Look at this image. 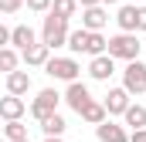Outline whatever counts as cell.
Masks as SVG:
<instances>
[{"mask_svg": "<svg viewBox=\"0 0 146 142\" xmlns=\"http://www.w3.org/2000/svg\"><path fill=\"white\" fill-rule=\"evenodd\" d=\"M139 51H143V44H139V37L133 34V31H119V34H112L109 44H106V54H112L115 61H136Z\"/></svg>", "mask_w": 146, "mask_h": 142, "instance_id": "obj_1", "label": "cell"}, {"mask_svg": "<svg viewBox=\"0 0 146 142\" xmlns=\"http://www.w3.org/2000/svg\"><path fill=\"white\" fill-rule=\"evenodd\" d=\"M68 31H72V20L54 17V14L48 10V17H44V24H41V44H48L51 51H58V47H65Z\"/></svg>", "mask_w": 146, "mask_h": 142, "instance_id": "obj_2", "label": "cell"}, {"mask_svg": "<svg viewBox=\"0 0 146 142\" xmlns=\"http://www.w3.org/2000/svg\"><path fill=\"white\" fill-rule=\"evenodd\" d=\"M44 71L54 78V81H78V74H82V64L75 61V58H58V54H51L48 58V64H44Z\"/></svg>", "mask_w": 146, "mask_h": 142, "instance_id": "obj_3", "label": "cell"}, {"mask_svg": "<svg viewBox=\"0 0 146 142\" xmlns=\"http://www.w3.org/2000/svg\"><path fill=\"white\" fill-rule=\"evenodd\" d=\"M58 105H61V95H58L54 88H41V91H37V98L27 105V112H31V118H34V122H41V118H48L51 112H58Z\"/></svg>", "mask_w": 146, "mask_h": 142, "instance_id": "obj_4", "label": "cell"}, {"mask_svg": "<svg viewBox=\"0 0 146 142\" xmlns=\"http://www.w3.org/2000/svg\"><path fill=\"white\" fill-rule=\"evenodd\" d=\"M122 88L129 95H146V64L139 58L126 61V68H122Z\"/></svg>", "mask_w": 146, "mask_h": 142, "instance_id": "obj_5", "label": "cell"}, {"mask_svg": "<svg viewBox=\"0 0 146 142\" xmlns=\"http://www.w3.org/2000/svg\"><path fill=\"white\" fill-rule=\"evenodd\" d=\"M61 102L72 108L75 115L82 112V108L92 102V91H88V85L85 81H68V88H65V95H61Z\"/></svg>", "mask_w": 146, "mask_h": 142, "instance_id": "obj_6", "label": "cell"}, {"mask_svg": "<svg viewBox=\"0 0 146 142\" xmlns=\"http://www.w3.org/2000/svg\"><path fill=\"white\" fill-rule=\"evenodd\" d=\"M112 74H115V58L112 54H95L88 61V78L92 81H109Z\"/></svg>", "mask_w": 146, "mask_h": 142, "instance_id": "obj_7", "label": "cell"}, {"mask_svg": "<svg viewBox=\"0 0 146 142\" xmlns=\"http://www.w3.org/2000/svg\"><path fill=\"white\" fill-rule=\"evenodd\" d=\"M106 24H109V10H106V3L82 7V27H85V31H102Z\"/></svg>", "mask_w": 146, "mask_h": 142, "instance_id": "obj_8", "label": "cell"}, {"mask_svg": "<svg viewBox=\"0 0 146 142\" xmlns=\"http://www.w3.org/2000/svg\"><path fill=\"white\" fill-rule=\"evenodd\" d=\"M24 112H27V102L21 98V95H3L0 98V118L3 122H10V118H24Z\"/></svg>", "mask_w": 146, "mask_h": 142, "instance_id": "obj_9", "label": "cell"}, {"mask_svg": "<svg viewBox=\"0 0 146 142\" xmlns=\"http://www.w3.org/2000/svg\"><path fill=\"white\" fill-rule=\"evenodd\" d=\"M48 58H51V47H48V44H41V41L21 51V61H24L27 68H44V64H48Z\"/></svg>", "mask_w": 146, "mask_h": 142, "instance_id": "obj_10", "label": "cell"}, {"mask_svg": "<svg viewBox=\"0 0 146 142\" xmlns=\"http://www.w3.org/2000/svg\"><path fill=\"white\" fill-rule=\"evenodd\" d=\"M95 139L99 142H129V132L122 129V125H115V122H99L95 125Z\"/></svg>", "mask_w": 146, "mask_h": 142, "instance_id": "obj_11", "label": "cell"}, {"mask_svg": "<svg viewBox=\"0 0 146 142\" xmlns=\"http://www.w3.org/2000/svg\"><path fill=\"white\" fill-rule=\"evenodd\" d=\"M129 98H133V95H129L126 88H109V95L102 98V105H106V112H109V115H122V112H126V105H129Z\"/></svg>", "mask_w": 146, "mask_h": 142, "instance_id": "obj_12", "label": "cell"}, {"mask_svg": "<svg viewBox=\"0 0 146 142\" xmlns=\"http://www.w3.org/2000/svg\"><path fill=\"white\" fill-rule=\"evenodd\" d=\"M7 91L10 95H27L31 91V74L27 71H21V68H14V71H7Z\"/></svg>", "mask_w": 146, "mask_h": 142, "instance_id": "obj_13", "label": "cell"}, {"mask_svg": "<svg viewBox=\"0 0 146 142\" xmlns=\"http://www.w3.org/2000/svg\"><path fill=\"white\" fill-rule=\"evenodd\" d=\"M31 44H37L34 27H27V24H17V27H10V47L24 51V47H31Z\"/></svg>", "mask_w": 146, "mask_h": 142, "instance_id": "obj_14", "label": "cell"}, {"mask_svg": "<svg viewBox=\"0 0 146 142\" xmlns=\"http://www.w3.org/2000/svg\"><path fill=\"white\" fill-rule=\"evenodd\" d=\"M122 122H126L129 129H143L146 125V108L139 105V102H129L126 112H122Z\"/></svg>", "mask_w": 146, "mask_h": 142, "instance_id": "obj_15", "label": "cell"}, {"mask_svg": "<svg viewBox=\"0 0 146 142\" xmlns=\"http://www.w3.org/2000/svg\"><path fill=\"white\" fill-rule=\"evenodd\" d=\"M115 24H119V31H133V34H136V7H133V3H119Z\"/></svg>", "mask_w": 146, "mask_h": 142, "instance_id": "obj_16", "label": "cell"}, {"mask_svg": "<svg viewBox=\"0 0 146 142\" xmlns=\"http://www.w3.org/2000/svg\"><path fill=\"white\" fill-rule=\"evenodd\" d=\"M78 115H82V118H85L88 125H99V122H106V118H109V112H106V105H102V102H95V98H92L88 105L82 108Z\"/></svg>", "mask_w": 146, "mask_h": 142, "instance_id": "obj_17", "label": "cell"}, {"mask_svg": "<svg viewBox=\"0 0 146 142\" xmlns=\"http://www.w3.org/2000/svg\"><path fill=\"white\" fill-rule=\"evenodd\" d=\"M106 44H109V37H102V31H88V41H85V51L82 54H88V58L106 54Z\"/></svg>", "mask_w": 146, "mask_h": 142, "instance_id": "obj_18", "label": "cell"}, {"mask_svg": "<svg viewBox=\"0 0 146 142\" xmlns=\"http://www.w3.org/2000/svg\"><path fill=\"white\" fill-rule=\"evenodd\" d=\"M65 129H68V125H65V118H61L58 112H51L48 118H41V132H44V135H65Z\"/></svg>", "mask_w": 146, "mask_h": 142, "instance_id": "obj_19", "label": "cell"}, {"mask_svg": "<svg viewBox=\"0 0 146 142\" xmlns=\"http://www.w3.org/2000/svg\"><path fill=\"white\" fill-rule=\"evenodd\" d=\"M0 132H3V139H7V142H14V139H27V125H24L21 118L3 122V125H0Z\"/></svg>", "mask_w": 146, "mask_h": 142, "instance_id": "obj_20", "label": "cell"}, {"mask_svg": "<svg viewBox=\"0 0 146 142\" xmlns=\"http://www.w3.org/2000/svg\"><path fill=\"white\" fill-rule=\"evenodd\" d=\"M51 14H54V17L72 20L75 14H78V0H51Z\"/></svg>", "mask_w": 146, "mask_h": 142, "instance_id": "obj_21", "label": "cell"}, {"mask_svg": "<svg viewBox=\"0 0 146 142\" xmlns=\"http://www.w3.org/2000/svg\"><path fill=\"white\" fill-rule=\"evenodd\" d=\"M85 41H88V31H85V27H75V31H68L65 47H72V54H82V51H85Z\"/></svg>", "mask_w": 146, "mask_h": 142, "instance_id": "obj_22", "label": "cell"}, {"mask_svg": "<svg viewBox=\"0 0 146 142\" xmlns=\"http://www.w3.org/2000/svg\"><path fill=\"white\" fill-rule=\"evenodd\" d=\"M17 64H21V54H17V47H10V44H7V47H0V71L7 74V71H14V68H17Z\"/></svg>", "mask_w": 146, "mask_h": 142, "instance_id": "obj_23", "label": "cell"}, {"mask_svg": "<svg viewBox=\"0 0 146 142\" xmlns=\"http://www.w3.org/2000/svg\"><path fill=\"white\" fill-rule=\"evenodd\" d=\"M27 3V10H34V14H48L51 10V0H24Z\"/></svg>", "mask_w": 146, "mask_h": 142, "instance_id": "obj_24", "label": "cell"}, {"mask_svg": "<svg viewBox=\"0 0 146 142\" xmlns=\"http://www.w3.org/2000/svg\"><path fill=\"white\" fill-rule=\"evenodd\" d=\"M24 7V0H0V14H17Z\"/></svg>", "mask_w": 146, "mask_h": 142, "instance_id": "obj_25", "label": "cell"}, {"mask_svg": "<svg viewBox=\"0 0 146 142\" xmlns=\"http://www.w3.org/2000/svg\"><path fill=\"white\" fill-rule=\"evenodd\" d=\"M139 31H146V3L136 7V34H139Z\"/></svg>", "mask_w": 146, "mask_h": 142, "instance_id": "obj_26", "label": "cell"}, {"mask_svg": "<svg viewBox=\"0 0 146 142\" xmlns=\"http://www.w3.org/2000/svg\"><path fill=\"white\" fill-rule=\"evenodd\" d=\"M129 142H146V125L143 129H133V132H129Z\"/></svg>", "mask_w": 146, "mask_h": 142, "instance_id": "obj_27", "label": "cell"}, {"mask_svg": "<svg viewBox=\"0 0 146 142\" xmlns=\"http://www.w3.org/2000/svg\"><path fill=\"white\" fill-rule=\"evenodd\" d=\"M7 44H10V27L0 24V47H7Z\"/></svg>", "mask_w": 146, "mask_h": 142, "instance_id": "obj_28", "label": "cell"}, {"mask_svg": "<svg viewBox=\"0 0 146 142\" xmlns=\"http://www.w3.org/2000/svg\"><path fill=\"white\" fill-rule=\"evenodd\" d=\"M95 3H102V0H78V7H95Z\"/></svg>", "mask_w": 146, "mask_h": 142, "instance_id": "obj_29", "label": "cell"}, {"mask_svg": "<svg viewBox=\"0 0 146 142\" xmlns=\"http://www.w3.org/2000/svg\"><path fill=\"white\" fill-rule=\"evenodd\" d=\"M41 142H65V139H61V135H44Z\"/></svg>", "mask_w": 146, "mask_h": 142, "instance_id": "obj_30", "label": "cell"}, {"mask_svg": "<svg viewBox=\"0 0 146 142\" xmlns=\"http://www.w3.org/2000/svg\"><path fill=\"white\" fill-rule=\"evenodd\" d=\"M102 3H122V0H102Z\"/></svg>", "mask_w": 146, "mask_h": 142, "instance_id": "obj_31", "label": "cell"}, {"mask_svg": "<svg viewBox=\"0 0 146 142\" xmlns=\"http://www.w3.org/2000/svg\"><path fill=\"white\" fill-rule=\"evenodd\" d=\"M14 142H27V139H14Z\"/></svg>", "mask_w": 146, "mask_h": 142, "instance_id": "obj_32", "label": "cell"}, {"mask_svg": "<svg viewBox=\"0 0 146 142\" xmlns=\"http://www.w3.org/2000/svg\"><path fill=\"white\" fill-rule=\"evenodd\" d=\"M0 142H7V139H3V135H0Z\"/></svg>", "mask_w": 146, "mask_h": 142, "instance_id": "obj_33", "label": "cell"}]
</instances>
